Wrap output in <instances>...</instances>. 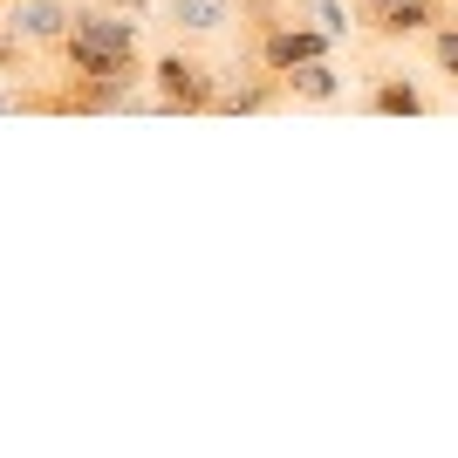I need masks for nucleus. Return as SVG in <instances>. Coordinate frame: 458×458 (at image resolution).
<instances>
[{"instance_id":"6e6552de","label":"nucleus","mask_w":458,"mask_h":458,"mask_svg":"<svg viewBox=\"0 0 458 458\" xmlns=\"http://www.w3.org/2000/svg\"><path fill=\"white\" fill-rule=\"evenodd\" d=\"M172 21L185 35H219L233 21V0H172Z\"/></svg>"},{"instance_id":"9d476101","label":"nucleus","mask_w":458,"mask_h":458,"mask_svg":"<svg viewBox=\"0 0 458 458\" xmlns=\"http://www.w3.org/2000/svg\"><path fill=\"white\" fill-rule=\"evenodd\" d=\"M315 7V21H322V35L335 41V35H349V14H343V0H308Z\"/></svg>"},{"instance_id":"7ed1b4c3","label":"nucleus","mask_w":458,"mask_h":458,"mask_svg":"<svg viewBox=\"0 0 458 458\" xmlns=\"http://www.w3.org/2000/svg\"><path fill=\"white\" fill-rule=\"evenodd\" d=\"M69 21H76L69 0H14V35L21 41H62Z\"/></svg>"},{"instance_id":"39448f33","label":"nucleus","mask_w":458,"mask_h":458,"mask_svg":"<svg viewBox=\"0 0 458 458\" xmlns=\"http://www.w3.org/2000/svg\"><path fill=\"white\" fill-rule=\"evenodd\" d=\"M431 21H438V0H390V7L369 14V28L377 35H424Z\"/></svg>"},{"instance_id":"ddd939ff","label":"nucleus","mask_w":458,"mask_h":458,"mask_svg":"<svg viewBox=\"0 0 458 458\" xmlns=\"http://www.w3.org/2000/svg\"><path fill=\"white\" fill-rule=\"evenodd\" d=\"M0 110H14V96H7V89H0Z\"/></svg>"},{"instance_id":"f8f14e48","label":"nucleus","mask_w":458,"mask_h":458,"mask_svg":"<svg viewBox=\"0 0 458 458\" xmlns=\"http://www.w3.org/2000/svg\"><path fill=\"white\" fill-rule=\"evenodd\" d=\"M377 7H390V0H363V14H377Z\"/></svg>"},{"instance_id":"f257e3e1","label":"nucleus","mask_w":458,"mask_h":458,"mask_svg":"<svg viewBox=\"0 0 458 458\" xmlns=\"http://www.w3.org/2000/svg\"><path fill=\"white\" fill-rule=\"evenodd\" d=\"M151 82H157V103H151V110H172V116L212 110V96H219V76H212L199 55H165L151 69Z\"/></svg>"},{"instance_id":"423d86ee","label":"nucleus","mask_w":458,"mask_h":458,"mask_svg":"<svg viewBox=\"0 0 458 458\" xmlns=\"http://www.w3.org/2000/svg\"><path fill=\"white\" fill-rule=\"evenodd\" d=\"M369 110L377 116H418V110H431V96H424L418 82H403V76H383L377 89H369Z\"/></svg>"},{"instance_id":"0eeeda50","label":"nucleus","mask_w":458,"mask_h":458,"mask_svg":"<svg viewBox=\"0 0 458 458\" xmlns=\"http://www.w3.org/2000/svg\"><path fill=\"white\" fill-rule=\"evenodd\" d=\"M281 76H274V82H247V89H219V96H212V110H219V116H253V110H274V103H281Z\"/></svg>"},{"instance_id":"1a4fd4ad","label":"nucleus","mask_w":458,"mask_h":458,"mask_svg":"<svg viewBox=\"0 0 458 458\" xmlns=\"http://www.w3.org/2000/svg\"><path fill=\"white\" fill-rule=\"evenodd\" d=\"M431 55H438V69L458 82V28H438V35H431Z\"/></svg>"},{"instance_id":"f03ea898","label":"nucleus","mask_w":458,"mask_h":458,"mask_svg":"<svg viewBox=\"0 0 458 458\" xmlns=\"http://www.w3.org/2000/svg\"><path fill=\"white\" fill-rule=\"evenodd\" d=\"M315 55H328L322 28H281V21H274L267 35H260V62H267V76H287L294 62H315Z\"/></svg>"},{"instance_id":"20e7f679","label":"nucleus","mask_w":458,"mask_h":458,"mask_svg":"<svg viewBox=\"0 0 458 458\" xmlns=\"http://www.w3.org/2000/svg\"><path fill=\"white\" fill-rule=\"evenodd\" d=\"M281 89L294 96V103H335V96H343V76L328 69V55H315V62H294L281 76Z\"/></svg>"},{"instance_id":"9b49d317","label":"nucleus","mask_w":458,"mask_h":458,"mask_svg":"<svg viewBox=\"0 0 458 458\" xmlns=\"http://www.w3.org/2000/svg\"><path fill=\"white\" fill-rule=\"evenodd\" d=\"M7 69H21V48H14V35H0V76Z\"/></svg>"}]
</instances>
